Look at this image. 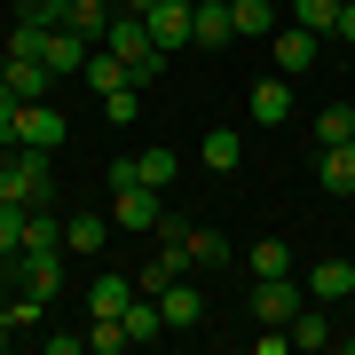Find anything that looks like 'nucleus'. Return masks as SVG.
Masks as SVG:
<instances>
[{
	"label": "nucleus",
	"mask_w": 355,
	"mask_h": 355,
	"mask_svg": "<svg viewBox=\"0 0 355 355\" xmlns=\"http://www.w3.org/2000/svg\"><path fill=\"white\" fill-rule=\"evenodd\" d=\"M24 214H32V205H8V198H0V261L24 253Z\"/></svg>",
	"instance_id": "28"
},
{
	"label": "nucleus",
	"mask_w": 355,
	"mask_h": 355,
	"mask_svg": "<svg viewBox=\"0 0 355 355\" xmlns=\"http://www.w3.org/2000/svg\"><path fill=\"white\" fill-rule=\"evenodd\" d=\"M300 284H292V277H253V316L261 324H292V316H300Z\"/></svg>",
	"instance_id": "5"
},
{
	"label": "nucleus",
	"mask_w": 355,
	"mask_h": 355,
	"mask_svg": "<svg viewBox=\"0 0 355 355\" xmlns=\"http://www.w3.org/2000/svg\"><path fill=\"white\" fill-rule=\"evenodd\" d=\"M79 79H87V87H95V95H111V87H135V71H127V64H119V55H111V48H95V55H87V71H79Z\"/></svg>",
	"instance_id": "21"
},
{
	"label": "nucleus",
	"mask_w": 355,
	"mask_h": 355,
	"mask_svg": "<svg viewBox=\"0 0 355 355\" xmlns=\"http://www.w3.org/2000/svg\"><path fill=\"white\" fill-rule=\"evenodd\" d=\"M103 119H111V127H135L142 119V87H111L103 95Z\"/></svg>",
	"instance_id": "30"
},
{
	"label": "nucleus",
	"mask_w": 355,
	"mask_h": 355,
	"mask_svg": "<svg viewBox=\"0 0 355 355\" xmlns=\"http://www.w3.org/2000/svg\"><path fill=\"white\" fill-rule=\"evenodd\" d=\"M16 8H24V16H48V24H55V16H64V0H16Z\"/></svg>",
	"instance_id": "34"
},
{
	"label": "nucleus",
	"mask_w": 355,
	"mask_h": 355,
	"mask_svg": "<svg viewBox=\"0 0 355 355\" xmlns=\"http://www.w3.org/2000/svg\"><path fill=\"white\" fill-rule=\"evenodd\" d=\"M229 40H237L229 0H198V16H190V48H229Z\"/></svg>",
	"instance_id": "11"
},
{
	"label": "nucleus",
	"mask_w": 355,
	"mask_h": 355,
	"mask_svg": "<svg viewBox=\"0 0 355 355\" xmlns=\"http://www.w3.org/2000/svg\"><path fill=\"white\" fill-rule=\"evenodd\" d=\"M0 166H8V142H0Z\"/></svg>",
	"instance_id": "38"
},
{
	"label": "nucleus",
	"mask_w": 355,
	"mask_h": 355,
	"mask_svg": "<svg viewBox=\"0 0 355 355\" xmlns=\"http://www.w3.org/2000/svg\"><path fill=\"white\" fill-rule=\"evenodd\" d=\"M103 48H111V55H119V64H127V71H135V64H142V55H150V48H158V40H150V24H142V16H127V8H119V16H111V32H103Z\"/></svg>",
	"instance_id": "9"
},
{
	"label": "nucleus",
	"mask_w": 355,
	"mask_h": 355,
	"mask_svg": "<svg viewBox=\"0 0 355 355\" xmlns=\"http://www.w3.org/2000/svg\"><path fill=\"white\" fill-rule=\"evenodd\" d=\"M0 71H8V48H0Z\"/></svg>",
	"instance_id": "37"
},
{
	"label": "nucleus",
	"mask_w": 355,
	"mask_h": 355,
	"mask_svg": "<svg viewBox=\"0 0 355 355\" xmlns=\"http://www.w3.org/2000/svg\"><path fill=\"white\" fill-rule=\"evenodd\" d=\"M245 277H292V245L284 237H261L253 253H245Z\"/></svg>",
	"instance_id": "22"
},
{
	"label": "nucleus",
	"mask_w": 355,
	"mask_h": 355,
	"mask_svg": "<svg viewBox=\"0 0 355 355\" xmlns=\"http://www.w3.org/2000/svg\"><path fill=\"white\" fill-rule=\"evenodd\" d=\"M8 340H16V331H8V316H0V347H8Z\"/></svg>",
	"instance_id": "36"
},
{
	"label": "nucleus",
	"mask_w": 355,
	"mask_h": 355,
	"mask_svg": "<svg viewBox=\"0 0 355 355\" xmlns=\"http://www.w3.org/2000/svg\"><path fill=\"white\" fill-rule=\"evenodd\" d=\"M308 300H355V261H316L308 268Z\"/></svg>",
	"instance_id": "14"
},
{
	"label": "nucleus",
	"mask_w": 355,
	"mask_h": 355,
	"mask_svg": "<svg viewBox=\"0 0 355 355\" xmlns=\"http://www.w3.org/2000/svg\"><path fill=\"white\" fill-rule=\"evenodd\" d=\"M340 40H347V48H355V0H347V8H340Z\"/></svg>",
	"instance_id": "35"
},
{
	"label": "nucleus",
	"mask_w": 355,
	"mask_h": 355,
	"mask_svg": "<svg viewBox=\"0 0 355 355\" xmlns=\"http://www.w3.org/2000/svg\"><path fill=\"white\" fill-rule=\"evenodd\" d=\"M16 103H24V95H16L8 79H0V142H8V127H16Z\"/></svg>",
	"instance_id": "33"
},
{
	"label": "nucleus",
	"mask_w": 355,
	"mask_h": 355,
	"mask_svg": "<svg viewBox=\"0 0 355 355\" xmlns=\"http://www.w3.org/2000/svg\"><path fill=\"white\" fill-rule=\"evenodd\" d=\"M292 24H300V32H340V0H292Z\"/></svg>",
	"instance_id": "25"
},
{
	"label": "nucleus",
	"mask_w": 355,
	"mask_h": 355,
	"mask_svg": "<svg viewBox=\"0 0 355 355\" xmlns=\"http://www.w3.org/2000/svg\"><path fill=\"white\" fill-rule=\"evenodd\" d=\"M268 48H277V64H284V79H300V71H316L324 40H316V32H300V24H277V32H268Z\"/></svg>",
	"instance_id": "6"
},
{
	"label": "nucleus",
	"mask_w": 355,
	"mask_h": 355,
	"mask_svg": "<svg viewBox=\"0 0 355 355\" xmlns=\"http://www.w3.org/2000/svg\"><path fill=\"white\" fill-rule=\"evenodd\" d=\"M245 111H253V127H284L292 119V79H253Z\"/></svg>",
	"instance_id": "12"
},
{
	"label": "nucleus",
	"mask_w": 355,
	"mask_h": 355,
	"mask_svg": "<svg viewBox=\"0 0 355 355\" xmlns=\"http://www.w3.org/2000/svg\"><path fill=\"white\" fill-rule=\"evenodd\" d=\"M71 127H64V111H55L48 95L40 103H16V127H8V142H24V150H55Z\"/></svg>",
	"instance_id": "3"
},
{
	"label": "nucleus",
	"mask_w": 355,
	"mask_h": 355,
	"mask_svg": "<svg viewBox=\"0 0 355 355\" xmlns=\"http://www.w3.org/2000/svg\"><path fill=\"white\" fill-rule=\"evenodd\" d=\"M0 198H8V205H55V166H48V150H24V142H8Z\"/></svg>",
	"instance_id": "1"
},
{
	"label": "nucleus",
	"mask_w": 355,
	"mask_h": 355,
	"mask_svg": "<svg viewBox=\"0 0 355 355\" xmlns=\"http://www.w3.org/2000/svg\"><path fill=\"white\" fill-rule=\"evenodd\" d=\"M158 308H166V331H198V324H205V292H198L190 277L166 284V292H158Z\"/></svg>",
	"instance_id": "10"
},
{
	"label": "nucleus",
	"mask_w": 355,
	"mask_h": 355,
	"mask_svg": "<svg viewBox=\"0 0 355 355\" xmlns=\"http://www.w3.org/2000/svg\"><path fill=\"white\" fill-rule=\"evenodd\" d=\"M158 214H166V190H150V182H135V174L111 182V221L119 229H158Z\"/></svg>",
	"instance_id": "2"
},
{
	"label": "nucleus",
	"mask_w": 355,
	"mask_h": 355,
	"mask_svg": "<svg viewBox=\"0 0 355 355\" xmlns=\"http://www.w3.org/2000/svg\"><path fill=\"white\" fill-rule=\"evenodd\" d=\"M340 331H331V316H324V300H308L300 316H292V347H331Z\"/></svg>",
	"instance_id": "20"
},
{
	"label": "nucleus",
	"mask_w": 355,
	"mask_h": 355,
	"mask_svg": "<svg viewBox=\"0 0 355 355\" xmlns=\"http://www.w3.org/2000/svg\"><path fill=\"white\" fill-rule=\"evenodd\" d=\"M229 16H237V40H268V32L284 24L277 0H229Z\"/></svg>",
	"instance_id": "19"
},
{
	"label": "nucleus",
	"mask_w": 355,
	"mask_h": 355,
	"mask_svg": "<svg viewBox=\"0 0 355 355\" xmlns=\"http://www.w3.org/2000/svg\"><path fill=\"white\" fill-rule=\"evenodd\" d=\"M324 142H355V103H324L316 111V150Z\"/></svg>",
	"instance_id": "24"
},
{
	"label": "nucleus",
	"mask_w": 355,
	"mask_h": 355,
	"mask_svg": "<svg viewBox=\"0 0 355 355\" xmlns=\"http://www.w3.org/2000/svg\"><path fill=\"white\" fill-rule=\"evenodd\" d=\"M87 55H95V40H87V32L55 24V32H48V55H40V64H48L55 79H79V71H87Z\"/></svg>",
	"instance_id": "7"
},
{
	"label": "nucleus",
	"mask_w": 355,
	"mask_h": 355,
	"mask_svg": "<svg viewBox=\"0 0 355 355\" xmlns=\"http://www.w3.org/2000/svg\"><path fill=\"white\" fill-rule=\"evenodd\" d=\"M174 166H182V158L158 142V150H142V158H135V182H150V190H174Z\"/></svg>",
	"instance_id": "26"
},
{
	"label": "nucleus",
	"mask_w": 355,
	"mask_h": 355,
	"mask_svg": "<svg viewBox=\"0 0 355 355\" xmlns=\"http://www.w3.org/2000/svg\"><path fill=\"white\" fill-rule=\"evenodd\" d=\"M40 347L48 355H87V331H40Z\"/></svg>",
	"instance_id": "32"
},
{
	"label": "nucleus",
	"mask_w": 355,
	"mask_h": 355,
	"mask_svg": "<svg viewBox=\"0 0 355 355\" xmlns=\"http://www.w3.org/2000/svg\"><path fill=\"white\" fill-rule=\"evenodd\" d=\"M119 347H135L127 324H119V316H95V324H87V355H119Z\"/></svg>",
	"instance_id": "29"
},
{
	"label": "nucleus",
	"mask_w": 355,
	"mask_h": 355,
	"mask_svg": "<svg viewBox=\"0 0 355 355\" xmlns=\"http://www.w3.org/2000/svg\"><path fill=\"white\" fill-rule=\"evenodd\" d=\"M111 214H64V253H103V237H111Z\"/></svg>",
	"instance_id": "18"
},
{
	"label": "nucleus",
	"mask_w": 355,
	"mask_h": 355,
	"mask_svg": "<svg viewBox=\"0 0 355 355\" xmlns=\"http://www.w3.org/2000/svg\"><path fill=\"white\" fill-rule=\"evenodd\" d=\"M111 16H119V0H64V16H55V24L87 32L95 48H103V32H111Z\"/></svg>",
	"instance_id": "16"
},
{
	"label": "nucleus",
	"mask_w": 355,
	"mask_h": 355,
	"mask_svg": "<svg viewBox=\"0 0 355 355\" xmlns=\"http://www.w3.org/2000/svg\"><path fill=\"white\" fill-rule=\"evenodd\" d=\"M316 182L331 198H355V142H324L316 150Z\"/></svg>",
	"instance_id": "13"
},
{
	"label": "nucleus",
	"mask_w": 355,
	"mask_h": 355,
	"mask_svg": "<svg viewBox=\"0 0 355 355\" xmlns=\"http://www.w3.org/2000/svg\"><path fill=\"white\" fill-rule=\"evenodd\" d=\"M190 261L198 268H229V245L214 237V229H190Z\"/></svg>",
	"instance_id": "31"
},
{
	"label": "nucleus",
	"mask_w": 355,
	"mask_h": 355,
	"mask_svg": "<svg viewBox=\"0 0 355 355\" xmlns=\"http://www.w3.org/2000/svg\"><path fill=\"white\" fill-rule=\"evenodd\" d=\"M237 158H245V142L229 135V127H214V135H205V166H214V174H237Z\"/></svg>",
	"instance_id": "27"
},
{
	"label": "nucleus",
	"mask_w": 355,
	"mask_h": 355,
	"mask_svg": "<svg viewBox=\"0 0 355 355\" xmlns=\"http://www.w3.org/2000/svg\"><path fill=\"white\" fill-rule=\"evenodd\" d=\"M174 277H198V261H190V245H166V237H158V253L135 268V292H150V300H158Z\"/></svg>",
	"instance_id": "4"
},
{
	"label": "nucleus",
	"mask_w": 355,
	"mask_h": 355,
	"mask_svg": "<svg viewBox=\"0 0 355 355\" xmlns=\"http://www.w3.org/2000/svg\"><path fill=\"white\" fill-rule=\"evenodd\" d=\"M119 324H127V340H135V347L166 340V308L150 300V292H135V300H127V316H119Z\"/></svg>",
	"instance_id": "17"
},
{
	"label": "nucleus",
	"mask_w": 355,
	"mask_h": 355,
	"mask_svg": "<svg viewBox=\"0 0 355 355\" xmlns=\"http://www.w3.org/2000/svg\"><path fill=\"white\" fill-rule=\"evenodd\" d=\"M48 32H55L48 16H24V24H16L8 40H0V48H8V55H32V64H40V55H48Z\"/></svg>",
	"instance_id": "23"
},
{
	"label": "nucleus",
	"mask_w": 355,
	"mask_h": 355,
	"mask_svg": "<svg viewBox=\"0 0 355 355\" xmlns=\"http://www.w3.org/2000/svg\"><path fill=\"white\" fill-rule=\"evenodd\" d=\"M127 300H135V277H119V268H103L87 284V316H127Z\"/></svg>",
	"instance_id": "15"
},
{
	"label": "nucleus",
	"mask_w": 355,
	"mask_h": 355,
	"mask_svg": "<svg viewBox=\"0 0 355 355\" xmlns=\"http://www.w3.org/2000/svg\"><path fill=\"white\" fill-rule=\"evenodd\" d=\"M190 16H198V0H158L142 24H150V40H158L166 55H174V48H190Z\"/></svg>",
	"instance_id": "8"
}]
</instances>
